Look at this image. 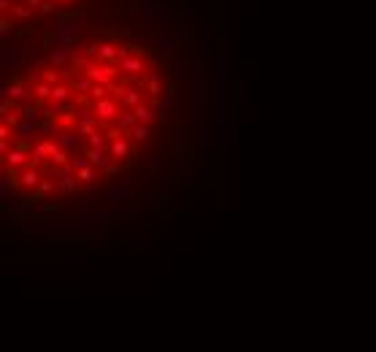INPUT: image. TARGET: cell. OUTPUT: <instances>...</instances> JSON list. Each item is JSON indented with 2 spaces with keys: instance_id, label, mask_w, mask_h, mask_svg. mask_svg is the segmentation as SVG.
<instances>
[{
  "instance_id": "28",
  "label": "cell",
  "mask_w": 376,
  "mask_h": 352,
  "mask_svg": "<svg viewBox=\"0 0 376 352\" xmlns=\"http://www.w3.org/2000/svg\"><path fill=\"white\" fill-rule=\"evenodd\" d=\"M143 165H146L149 171H154V168H160V165H163V157H160V154H149Z\"/></svg>"
},
{
  "instance_id": "11",
  "label": "cell",
  "mask_w": 376,
  "mask_h": 352,
  "mask_svg": "<svg viewBox=\"0 0 376 352\" xmlns=\"http://www.w3.org/2000/svg\"><path fill=\"white\" fill-rule=\"evenodd\" d=\"M133 114H136V119H138L141 125H152V122H154V117H160V114L154 111L152 106H143V103H141L138 108H133Z\"/></svg>"
},
{
  "instance_id": "17",
  "label": "cell",
  "mask_w": 376,
  "mask_h": 352,
  "mask_svg": "<svg viewBox=\"0 0 376 352\" xmlns=\"http://www.w3.org/2000/svg\"><path fill=\"white\" fill-rule=\"evenodd\" d=\"M57 144H60L62 149H73L79 144V136H73V133H60V136H57Z\"/></svg>"
},
{
  "instance_id": "7",
  "label": "cell",
  "mask_w": 376,
  "mask_h": 352,
  "mask_svg": "<svg viewBox=\"0 0 376 352\" xmlns=\"http://www.w3.org/2000/svg\"><path fill=\"white\" fill-rule=\"evenodd\" d=\"M130 195H133V184L127 182V179L119 184V187L108 190V201H111V203H125V201H130Z\"/></svg>"
},
{
  "instance_id": "12",
  "label": "cell",
  "mask_w": 376,
  "mask_h": 352,
  "mask_svg": "<svg viewBox=\"0 0 376 352\" xmlns=\"http://www.w3.org/2000/svg\"><path fill=\"white\" fill-rule=\"evenodd\" d=\"M19 184H22V187H27V190H33V187H41V176H38V171L27 168L25 174H22Z\"/></svg>"
},
{
  "instance_id": "10",
  "label": "cell",
  "mask_w": 376,
  "mask_h": 352,
  "mask_svg": "<svg viewBox=\"0 0 376 352\" xmlns=\"http://www.w3.org/2000/svg\"><path fill=\"white\" fill-rule=\"evenodd\" d=\"M33 14H36V8L27 3H14V8H11V19H16V22H30Z\"/></svg>"
},
{
  "instance_id": "4",
  "label": "cell",
  "mask_w": 376,
  "mask_h": 352,
  "mask_svg": "<svg viewBox=\"0 0 376 352\" xmlns=\"http://www.w3.org/2000/svg\"><path fill=\"white\" fill-rule=\"evenodd\" d=\"M152 108H154V111H160V117H163V119L173 117V108H176V92L168 90L165 95L154 98V101H152Z\"/></svg>"
},
{
  "instance_id": "8",
  "label": "cell",
  "mask_w": 376,
  "mask_h": 352,
  "mask_svg": "<svg viewBox=\"0 0 376 352\" xmlns=\"http://www.w3.org/2000/svg\"><path fill=\"white\" fill-rule=\"evenodd\" d=\"M117 111H119L117 101H108V98H103V101L95 103V114H97L100 119H114V117H117Z\"/></svg>"
},
{
  "instance_id": "22",
  "label": "cell",
  "mask_w": 376,
  "mask_h": 352,
  "mask_svg": "<svg viewBox=\"0 0 376 352\" xmlns=\"http://www.w3.org/2000/svg\"><path fill=\"white\" fill-rule=\"evenodd\" d=\"M146 90L152 92L154 98H160V79H157V73H149V79H146Z\"/></svg>"
},
{
  "instance_id": "33",
  "label": "cell",
  "mask_w": 376,
  "mask_h": 352,
  "mask_svg": "<svg viewBox=\"0 0 376 352\" xmlns=\"http://www.w3.org/2000/svg\"><path fill=\"white\" fill-rule=\"evenodd\" d=\"M200 5H203V8L200 11H206V14H214V11H217V0H200Z\"/></svg>"
},
{
  "instance_id": "38",
  "label": "cell",
  "mask_w": 376,
  "mask_h": 352,
  "mask_svg": "<svg viewBox=\"0 0 376 352\" xmlns=\"http://www.w3.org/2000/svg\"><path fill=\"white\" fill-rule=\"evenodd\" d=\"M51 3H57V5H73L76 0H51Z\"/></svg>"
},
{
  "instance_id": "24",
  "label": "cell",
  "mask_w": 376,
  "mask_h": 352,
  "mask_svg": "<svg viewBox=\"0 0 376 352\" xmlns=\"http://www.w3.org/2000/svg\"><path fill=\"white\" fill-rule=\"evenodd\" d=\"M0 38H3V41L14 38V25H11L8 19H3V22H0Z\"/></svg>"
},
{
  "instance_id": "1",
  "label": "cell",
  "mask_w": 376,
  "mask_h": 352,
  "mask_svg": "<svg viewBox=\"0 0 376 352\" xmlns=\"http://www.w3.org/2000/svg\"><path fill=\"white\" fill-rule=\"evenodd\" d=\"M217 60H214V71H217V128L219 136L228 128V38H217Z\"/></svg>"
},
{
  "instance_id": "13",
  "label": "cell",
  "mask_w": 376,
  "mask_h": 352,
  "mask_svg": "<svg viewBox=\"0 0 376 352\" xmlns=\"http://www.w3.org/2000/svg\"><path fill=\"white\" fill-rule=\"evenodd\" d=\"M76 179L73 176H62L60 182H57V193H62V195H71V193H76Z\"/></svg>"
},
{
  "instance_id": "32",
  "label": "cell",
  "mask_w": 376,
  "mask_h": 352,
  "mask_svg": "<svg viewBox=\"0 0 376 352\" xmlns=\"http://www.w3.org/2000/svg\"><path fill=\"white\" fill-rule=\"evenodd\" d=\"M44 82L51 84V87H57V82H60V73H57V71H44Z\"/></svg>"
},
{
  "instance_id": "15",
  "label": "cell",
  "mask_w": 376,
  "mask_h": 352,
  "mask_svg": "<svg viewBox=\"0 0 376 352\" xmlns=\"http://www.w3.org/2000/svg\"><path fill=\"white\" fill-rule=\"evenodd\" d=\"M5 163L14 165V168H16V165H25L27 163V154L22 152V149H11V152L5 154Z\"/></svg>"
},
{
  "instance_id": "21",
  "label": "cell",
  "mask_w": 376,
  "mask_h": 352,
  "mask_svg": "<svg viewBox=\"0 0 376 352\" xmlns=\"http://www.w3.org/2000/svg\"><path fill=\"white\" fill-rule=\"evenodd\" d=\"M200 184H203V190H214V187H217V174H214V168L203 171V182H200Z\"/></svg>"
},
{
  "instance_id": "23",
  "label": "cell",
  "mask_w": 376,
  "mask_h": 352,
  "mask_svg": "<svg viewBox=\"0 0 376 352\" xmlns=\"http://www.w3.org/2000/svg\"><path fill=\"white\" fill-rule=\"evenodd\" d=\"M206 33H209V14H206V11H200V25H198L200 41H206Z\"/></svg>"
},
{
  "instance_id": "14",
  "label": "cell",
  "mask_w": 376,
  "mask_h": 352,
  "mask_svg": "<svg viewBox=\"0 0 376 352\" xmlns=\"http://www.w3.org/2000/svg\"><path fill=\"white\" fill-rule=\"evenodd\" d=\"M125 106H133V108H138L141 106V90L138 87H127V92H125Z\"/></svg>"
},
{
  "instance_id": "35",
  "label": "cell",
  "mask_w": 376,
  "mask_h": 352,
  "mask_svg": "<svg viewBox=\"0 0 376 352\" xmlns=\"http://www.w3.org/2000/svg\"><path fill=\"white\" fill-rule=\"evenodd\" d=\"M238 101H246V84L244 82L238 84Z\"/></svg>"
},
{
  "instance_id": "19",
  "label": "cell",
  "mask_w": 376,
  "mask_h": 352,
  "mask_svg": "<svg viewBox=\"0 0 376 352\" xmlns=\"http://www.w3.org/2000/svg\"><path fill=\"white\" fill-rule=\"evenodd\" d=\"M68 95H71V90L62 87V84H57V87L51 90V103H65V101H68Z\"/></svg>"
},
{
  "instance_id": "25",
  "label": "cell",
  "mask_w": 376,
  "mask_h": 352,
  "mask_svg": "<svg viewBox=\"0 0 376 352\" xmlns=\"http://www.w3.org/2000/svg\"><path fill=\"white\" fill-rule=\"evenodd\" d=\"M0 195H3V203H8L11 195H14V190H11L8 179H0Z\"/></svg>"
},
{
  "instance_id": "31",
  "label": "cell",
  "mask_w": 376,
  "mask_h": 352,
  "mask_svg": "<svg viewBox=\"0 0 376 352\" xmlns=\"http://www.w3.org/2000/svg\"><path fill=\"white\" fill-rule=\"evenodd\" d=\"M160 49H163V54H173V38L171 36L160 38Z\"/></svg>"
},
{
  "instance_id": "16",
  "label": "cell",
  "mask_w": 376,
  "mask_h": 352,
  "mask_svg": "<svg viewBox=\"0 0 376 352\" xmlns=\"http://www.w3.org/2000/svg\"><path fill=\"white\" fill-rule=\"evenodd\" d=\"M127 154H130V147H127V141L117 138V141L111 144V157H127Z\"/></svg>"
},
{
  "instance_id": "5",
  "label": "cell",
  "mask_w": 376,
  "mask_h": 352,
  "mask_svg": "<svg viewBox=\"0 0 376 352\" xmlns=\"http://www.w3.org/2000/svg\"><path fill=\"white\" fill-rule=\"evenodd\" d=\"M143 11L157 19H171V0H143Z\"/></svg>"
},
{
  "instance_id": "9",
  "label": "cell",
  "mask_w": 376,
  "mask_h": 352,
  "mask_svg": "<svg viewBox=\"0 0 376 352\" xmlns=\"http://www.w3.org/2000/svg\"><path fill=\"white\" fill-rule=\"evenodd\" d=\"M87 228L103 233V230L108 228V214L106 211H90V214H87Z\"/></svg>"
},
{
  "instance_id": "18",
  "label": "cell",
  "mask_w": 376,
  "mask_h": 352,
  "mask_svg": "<svg viewBox=\"0 0 376 352\" xmlns=\"http://www.w3.org/2000/svg\"><path fill=\"white\" fill-rule=\"evenodd\" d=\"M195 82H198V87L206 84V62H203V57L195 60Z\"/></svg>"
},
{
  "instance_id": "3",
  "label": "cell",
  "mask_w": 376,
  "mask_h": 352,
  "mask_svg": "<svg viewBox=\"0 0 376 352\" xmlns=\"http://www.w3.org/2000/svg\"><path fill=\"white\" fill-rule=\"evenodd\" d=\"M84 73L87 79H92L95 84H114V76H117V71H114L108 62H84Z\"/></svg>"
},
{
  "instance_id": "20",
  "label": "cell",
  "mask_w": 376,
  "mask_h": 352,
  "mask_svg": "<svg viewBox=\"0 0 376 352\" xmlns=\"http://www.w3.org/2000/svg\"><path fill=\"white\" fill-rule=\"evenodd\" d=\"M130 136L136 138V141H146V138H149V125H141V122H138L136 128L130 130Z\"/></svg>"
},
{
  "instance_id": "29",
  "label": "cell",
  "mask_w": 376,
  "mask_h": 352,
  "mask_svg": "<svg viewBox=\"0 0 376 352\" xmlns=\"http://www.w3.org/2000/svg\"><path fill=\"white\" fill-rule=\"evenodd\" d=\"M90 144H92V149H103V144H106V138H103V133H92L90 136Z\"/></svg>"
},
{
  "instance_id": "37",
  "label": "cell",
  "mask_w": 376,
  "mask_h": 352,
  "mask_svg": "<svg viewBox=\"0 0 376 352\" xmlns=\"http://www.w3.org/2000/svg\"><path fill=\"white\" fill-rule=\"evenodd\" d=\"M25 3H27V5H33V8L38 11V8H41V5H44V0H25Z\"/></svg>"
},
{
  "instance_id": "30",
  "label": "cell",
  "mask_w": 376,
  "mask_h": 352,
  "mask_svg": "<svg viewBox=\"0 0 376 352\" xmlns=\"http://www.w3.org/2000/svg\"><path fill=\"white\" fill-rule=\"evenodd\" d=\"M54 8H57V3H51V0H44V5L38 8V14H41V16H51V14H54Z\"/></svg>"
},
{
  "instance_id": "34",
  "label": "cell",
  "mask_w": 376,
  "mask_h": 352,
  "mask_svg": "<svg viewBox=\"0 0 376 352\" xmlns=\"http://www.w3.org/2000/svg\"><path fill=\"white\" fill-rule=\"evenodd\" d=\"M195 133H198V144H200V147H203V144L209 141V133H206V128H198Z\"/></svg>"
},
{
  "instance_id": "2",
  "label": "cell",
  "mask_w": 376,
  "mask_h": 352,
  "mask_svg": "<svg viewBox=\"0 0 376 352\" xmlns=\"http://www.w3.org/2000/svg\"><path fill=\"white\" fill-rule=\"evenodd\" d=\"M76 36H79V19H73V16H60V19H54V27H51L54 49L68 51L73 44H76Z\"/></svg>"
},
{
  "instance_id": "26",
  "label": "cell",
  "mask_w": 376,
  "mask_h": 352,
  "mask_svg": "<svg viewBox=\"0 0 376 352\" xmlns=\"http://www.w3.org/2000/svg\"><path fill=\"white\" fill-rule=\"evenodd\" d=\"M76 179H82L84 184H90L92 179H95V168H90V165H87V168H82V171H76Z\"/></svg>"
},
{
  "instance_id": "6",
  "label": "cell",
  "mask_w": 376,
  "mask_h": 352,
  "mask_svg": "<svg viewBox=\"0 0 376 352\" xmlns=\"http://www.w3.org/2000/svg\"><path fill=\"white\" fill-rule=\"evenodd\" d=\"M119 71H125V73H133V76H138V73H143V71H146V62H143V57L130 54V57H125V60H119Z\"/></svg>"
},
{
  "instance_id": "36",
  "label": "cell",
  "mask_w": 376,
  "mask_h": 352,
  "mask_svg": "<svg viewBox=\"0 0 376 352\" xmlns=\"http://www.w3.org/2000/svg\"><path fill=\"white\" fill-rule=\"evenodd\" d=\"M49 190H54V184H51L49 179H46V182H41V193H49Z\"/></svg>"
},
{
  "instance_id": "27",
  "label": "cell",
  "mask_w": 376,
  "mask_h": 352,
  "mask_svg": "<svg viewBox=\"0 0 376 352\" xmlns=\"http://www.w3.org/2000/svg\"><path fill=\"white\" fill-rule=\"evenodd\" d=\"M49 60H51V65H62V62L68 60V51H60V49H54L49 54Z\"/></svg>"
}]
</instances>
